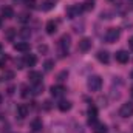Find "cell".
<instances>
[{"mask_svg": "<svg viewBox=\"0 0 133 133\" xmlns=\"http://www.w3.org/2000/svg\"><path fill=\"white\" fill-rule=\"evenodd\" d=\"M53 6H54V3H53V2H50V0H46V2H43V5H42V9H43V11H50Z\"/></svg>", "mask_w": 133, "mask_h": 133, "instance_id": "cb8c5ba5", "label": "cell"}, {"mask_svg": "<svg viewBox=\"0 0 133 133\" xmlns=\"http://www.w3.org/2000/svg\"><path fill=\"white\" fill-rule=\"evenodd\" d=\"M53 66H54V61L48 59V61H45V64H43V70H45V71H51Z\"/></svg>", "mask_w": 133, "mask_h": 133, "instance_id": "44dd1931", "label": "cell"}, {"mask_svg": "<svg viewBox=\"0 0 133 133\" xmlns=\"http://www.w3.org/2000/svg\"><path fill=\"white\" fill-rule=\"evenodd\" d=\"M132 77H133V71H132Z\"/></svg>", "mask_w": 133, "mask_h": 133, "instance_id": "f35d334b", "label": "cell"}, {"mask_svg": "<svg viewBox=\"0 0 133 133\" xmlns=\"http://www.w3.org/2000/svg\"><path fill=\"white\" fill-rule=\"evenodd\" d=\"M6 62H8V57H6V56H5V57H2V59H0V68H5Z\"/></svg>", "mask_w": 133, "mask_h": 133, "instance_id": "f1b7e54d", "label": "cell"}, {"mask_svg": "<svg viewBox=\"0 0 133 133\" xmlns=\"http://www.w3.org/2000/svg\"><path fill=\"white\" fill-rule=\"evenodd\" d=\"M70 42H71V37L68 36V34H64L62 37H61V42H59V45H61V48H62V56H65L68 54V48H70Z\"/></svg>", "mask_w": 133, "mask_h": 133, "instance_id": "277c9868", "label": "cell"}, {"mask_svg": "<svg viewBox=\"0 0 133 133\" xmlns=\"http://www.w3.org/2000/svg\"><path fill=\"white\" fill-rule=\"evenodd\" d=\"M39 51H40V53H46V51H48L46 45H39Z\"/></svg>", "mask_w": 133, "mask_h": 133, "instance_id": "4dcf8cb0", "label": "cell"}, {"mask_svg": "<svg viewBox=\"0 0 133 133\" xmlns=\"http://www.w3.org/2000/svg\"><path fill=\"white\" fill-rule=\"evenodd\" d=\"M2 14H3L5 19H12V17H14V9H12L11 6H5V8L2 9Z\"/></svg>", "mask_w": 133, "mask_h": 133, "instance_id": "9a60e30c", "label": "cell"}, {"mask_svg": "<svg viewBox=\"0 0 133 133\" xmlns=\"http://www.w3.org/2000/svg\"><path fill=\"white\" fill-rule=\"evenodd\" d=\"M19 34H20V36H22L23 39H26V37H30V34H31V33H30V30H26V28H23V30H22V31H20Z\"/></svg>", "mask_w": 133, "mask_h": 133, "instance_id": "4316f807", "label": "cell"}, {"mask_svg": "<svg viewBox=\"0 0 133 133\" xmlns=\"http://www.w3.org/2000/svg\"><path fill=\"white\" fill-rule=\"evenodd\" d=\"M119 36H121V30L119 28H108L107 33H105V42L113 43V42H116L119 39Z\"/></svg>", "mask_w": 133, "mask_h": 133, "instance_id": "7a4b0ae2", "label": "cell"}, {"mask_svg": "<svg viewBox=\"0 0 133 133\" xmlns=\"http://www.w3.org/2000/svg\"><path fill=\"white\" fill-rule=\"evenodd\" d=\"M16 65H19L17 68H23V65H25V61H23V59H19V61H16Z\"/></svg>", "mask_w": 133, "mask_h": 133, "instance_id": "f546056e", "label": "cell"}, {"mask_svg": "<svg viewBox=\"0 0 133 133\" xmlns=\"http://www.w3.org/2000/svg\"><path fill=\"white\" fill-rule=\"evenodd\" d=\"M2 50H3V46H2V43H0V54H2Z\"/></svg>", "mask_w": 133, "mask_h": 133, "instance_id": "d590c367", "label": "cell"}, {"mask_svg": "<svg viewBox=\"0 0 133 133\" xmlns=\"http://www.w3.org/2000/svg\"><path fill=\"white\" fill-rule=\"evenodd\" d=\"M31 129H33L34 132H42V129H43L42 121H40V119H33V122H31Z\"/></svg>", "mask_w": 133, "mask_h": 133, "instance_id": "e0dca14e", "label": "cell"}, {"mask_svg": "<svg viewBox=\"0 0 133 133\" xmlns=\"http://www.w3.org/2000/svg\"><path fill=\"white\" fill-rule=\"evenodd\" d=\"M96 118H98V110H96V107H90V108H88V124H90V125H95V124H96Z\"/></svg>", "mask_w": 133, "mask_h": 133, "instance_id": "ba28073f", "label": "cell"}, {"mask_svg": "<svg viewBox=\"0 0 133 133\" xmlns=\"http://www.w3.org/2000/svg\"><path fill=\"white\" fill-rule=\"evenodd\" d=\"M66 77H68V71H61V73L57 74V81H59V82L65 81Z\"/></svg>", "mask_w": 133, "mask_h": 133, "instance_id": "484cf974", "label": "cell"}, {"mask_svg": "<svg viewBox=\"0 0 133 133\" xmlns=\"http://www.w3.org/2000/svg\"><path fill=\"white\" fill-rule=\"evenodd\" d=\"M0 104H2V95H0Z\"/></svg>", "mask_w": 133, "mask_h": 133, "instance_id": "74e56055", "label": "cell"}, {"mask_svg": "<svg viewBox=\"0 0 133 133\" xmlns=\"http://www.w3.org/2000/svg\"><path fill=\"white\" fill-rule=\"evenodd\" d=\"M95 3H96L95 0H85V2L82 3V8H84L85 11H90V9L95 8Z\"/></svg>", "mask_w": 133, "mask_h": 133, "instance_id": "ffe728a7", "label": "cell"}, {"mask_svg": "<svg viewBox=\"0 0 133 133\" xmlns=\"http://www.w3.org/2000/svg\"><path fill=\"white\" fill-rule=\"evenodd\" d=\"M90 48H91V39H88V37H84V39L79 42V50L85 53V51H88Z\"/></svg>", "mask_w": 133, "mask_h": 133, "instance_id": "9c48e42d", "label": "cell"}, {"mask_svg": "<svg viewBox=\"0 0 133 133\" xmlns=\"http://www.w3.org/2000/svg\"><path fill=\"white\" fill-rule=\"evenodd\" d=\"M25 3H26V6H30V8L34 6V0H25Z\"/></svg>", "mask_w": 133, "mask_h": 133, "instance_id": "1f68e13d", "label": "cell"}, {"mask_svg": "<svg viewBox=\"0 0 133 133\" xmlns=\"http://www.w3.org/2000/svg\"><path fill=\"white\" fill-rule=\"evenodd\" d=\"M87 85H88V88L91 91H99L101 87H102V79H101L99 76H90Z\"/></svg>", "mask_w": 133, "mask_h": 133, "instance_id": "6da1fadb", "label": "cell"}, {"mask_svg": "<svg viewBox=\"0 0 133 133\" xmlns=\"http://www.w3.org/2000/svg\"><path fill=\"white\" fill-rule=\"evenodd\" d=\"M31 91H33V95H40V93L43 91V84H42V82L33 84V87H31Z\"/></svg>", "mask_w": 133, "mask_h": 133, "instance_id": "ac0fdd59", "label": "cell"}, {"mask_svg": "<svg viewBox=\"0 0 133 133\" xmlns=\"http://www.w3.org/2000/svg\"><path fill=\"white\" fill-rule=\"evenodd\" d=\"M129 5H130V9H133V0H130V3H129Z\"/></svg>", "mask_w": 133, "mask_h": 133, "instance_id": "836d02e7", "label": "cell"}, {"mask_svg": "<svg viewBox=\"0 0 133 133\" xmlns=\"http://www.w3.org/2000/svg\"><path fill=\"white\" fill-rule=\"evenodd\" d=\"M130 95H132V98H133V85H132V88H130Z\"/></svg>", "mask_w": 133, "mask_h": 133, "instance_id": "e575fe53", "label": "cell"}, {"mask_svg": "<svg viewBox=\"0 0 133 133\" xmlns=\"http://www.w3.org/2000/svg\"><path fill=\"white\" fill-rule=\"evenodd\" d=\"M17 116L19 118H25V116H28V107L25 105V104H22V105H19L17 107Z\"/></svg>", "mask_w": 133, "mask_h": 133, "instance_id": "5bb4252c", "label": "cell"}, {"mask_svg": "<svg viewBox=\"0 0 133 133\" xmlns=\"http://www.w3.org/2000/svg\"><path fill=\"white\" fill-rule=\"evenodd\" d=\"M65 87L64 85H53L51 87V95L54 96V98H61V96H64L65 95Z\"/></svg>", "mask_w": 133, "mask_h": 133, "instance_id": "52a82bcc", "label": "cell"}, {"mask_svg": "<svg viewBox=\"0 0 133 133\" xmlns=\"http://www.w3.org/2000/svg\"><path fill=\"white\" fill-rule=\"evenodd\" d=\"M98 59H99L102 64H108L110 56H108V53H107V51H99V53H98Z\"/></svg>", "mask_w": 133, "mask_h": 133, "instance_id": "d6986e66", "label": "cell"}, {"mask_svg": "<svg viewBox=\"0 0 133 133\" xmlns=\"http://www.w3.org/2000/svg\"><path fill=\"white\" fill-rule=\"evenodd\" d=\"M28 77L31 79V82H33V84H37V82H42V73H39V71H30Z\"/></svg>", "mask_w": 133, "mask_h": 133, "instance_id": "8fae6325", "label": "cell"}, {"mask_svg": "<svg viewBox=\"0 0 133 133\" xmlns=\"http://www.w3.org/2000/svg\"><path fill=\"white\" fill-rule=\"evenodd\" d=\"M3 77H5V79H12V77H14V73H12V71H5V73H3Z\"/></svg>", "mask_w": 133, "mask_h": 133, "instance_id": "83f0119b", "label": "cell"}, {"mask_svg": "<svg viewBox=\"0 0 133 133\" xmlns=\"http://www.w3.org/2000/svg\"><path fill=\"white\" fill-rule=\"evenodd\" d=\"M95 133H107V125L105 124H98L96 129H95Z\"/></svg>", "mask_w": 133, "mask_h": 133, "instance_id": "603a6c76", "label": "cell"}, {"mask_svg": "<svg viewBox=\"0 0 133 133\" xmlns=\"http://www.w3.org/2000/svg\"><path fill=\"white\" fill-rule=\"evenodd\" d=\"M129 46H130V50H133V37L129 39Z\"/></svg>", "mask_w": 133, "mask_h": 133, "instance_id": "d6a6232c", "label": "cell"}, {"mask_svg": "<svg viewBox=\"0 0 133 133\" xmlns=\"http://www.w3.org/2000/svg\"><path fill=\"white\" fill-rule=\"evenodd\" d=\"M115 57H116V61H118L119 64H127V62H129V59H130L129 53H127V51H124V50H119V51L115 54Z\"/></svg>", "mask_w": 133, "mask_h": 133, "instance_id": "8992f818", "label": "cell"}, {"mask_svg": "<svg viewBox=\"0 0 133 133\" xmlns=\"http://www.w3.org/2000/svg\"><path fill=\"white\" fill-rule=\"evenodd\" d=\"M119 115H121L122 118H129V116H132L133 115V102H125V104L121 107Z\"/></svg>", "mask_w": 133, "mask_h": 133, "instance_id": "3957f363", "label": "cell"}, {"mask_svg": "<svg viewBox=\"0 0 133 133\" xmlns=\"http://www.w3.org/2000/svg\"><path fill=\"white\" fill-rule=\"evenodd\" d=\"M45 30H46V33H48V34H54L56 31H57V23H56L54 20H50V22L46 23Z\"/></svg>", "mask_w": 133, "mask_h": 133, "instance_id": "4fadbf2b", "label": "cell"}, {"mask_svg": "<svg viewBox=\"0 0 133 133\" xmlns=\"http://www.w3.org/2000/svg\"><path fill=\"white\" fill-rule=\"evenodd\" d=\"M14 50L20 51V53H26V51H30V43L28 42H17V43H14Z\"/></svg>", "mask_w": 133, "mask_h": 133, "instance_id": "30bf717a", "label": "cell"}, {"mask_svg": "<svg viewBox=\"0 0 133 133\" xmlns=\"http://www.w3.org/2000/svg\"><path fill=\"white\" fill-rule=\"evenodd\" d=\"M57 108L61 111H68V110H71V102L70 101H61L57 104Z\"/></svg>", "mask_w": 133, "mask_h": 133, "instance_id": "2e32d148", "label": "cell"}, {"mask_svg": "<svg viewBox=\"0 0 133 133\" xmlns=\"http://www.w3.org/2000/svg\"><path fill=\"white\" fill-rule=\"evenodd\" d=\"M16 34H17V31H16L14 28H9V30H6V34H5V36H6V39H9V40H12Z\"/></svg>", "mask_w": 133, "mask_h": 133, "instance_id": "7402d4cb", "label": "cell"}, {"mask_svg": "<svg viewBox=\"0 0 133 133\" xmlns=\"http://www.w3.org/2000/svg\"><path fill=\"white\" fill-rule=\"evenodd\" d=\"M84 11V8H82V5H76V6H70L68 9H66V16L70 17V19H74V17H77L81 12Z\"/></svg>", "mask_w": 133, "mask_h": 133, "instance_id": "5b68a950", "label": "cell"}, {"mask_svg": "<svg viewBox=\"0 0 133 133\" xmlns=\"http://www.w3.org/2000/svg\"><path fill=\"white\" fill-rule=\"evenodd\" d=\"M23 61H25V65L26 66H34L36 62H37V57H36L34 54H26V56L23 57Z\"/></svg>", "mask_w": 133, "mask_h": 133, "instance_id": "7c38bea8", "label": "cell"}, {"mask_svg": "<svg viewBox=\"0 0 133 133\" xmlns=\"http://www.w3.org/2000/svg\"><path fill=\"white\" fill-rule=\"evenodd\" d=\"M0 28H2V19H0Z\"/></svg>", "mask_w": 133, "mask_h": 133, "instance_id": "8d00e7d4", "label": "cell"}, {"mask_svg": "<svg viewBox=\"0 0 133 133\" xmlns=\"http://www.w3.org/2000/svg\"><path fill=\"white\" fill-rule=\"evenodd\" d=\"M28 20H30V14H28V12H23V14H20V16H19V22L26 23Z\"/></svg>", "mask_w": 133, "mask_h": 133, "instance_id": "d4e9b609", "label": "cell"}]
</instances>
